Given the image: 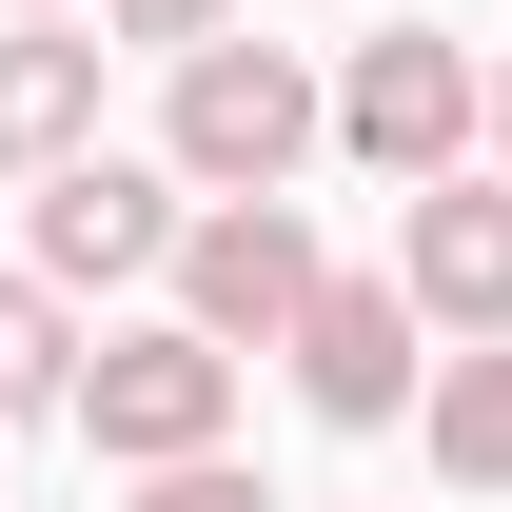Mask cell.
I'll list each match as a JSON object with an SVG mask.
<instances>
[{"label": "cell", "mask_w": 512, "mask_h": 512, "mask_svg": "<svg viewBox=\"0 0 512 512\" xmlns=\"http://www.w3.org/2000/svg\"><path fill=\"white\" fill-rule=\"evenodd\" d=\"M60 375H79V316L40 276H0V414H60Z\"/></svg>", "instance_id": "obj_10"}, {"label": "cell", "mask_w": 512, "mask_h": 512, "mask_svg": "<svg viewBox=\"0 0 512 512\" xmlns=\"http://www.w3.org/2000/svg\"><path fill=\"white\" fill-rule=\"evenodd\" d=\"M434 473L453 493H512V335H473V355L434 375Z\"/></svg>", "instance_id": "obj_9"}, {"label": "cell", "mask_w": 512, "mask_h": 512, "mask_svg": "<svg viewBox=\"0 0 512 512\" xmlns=\"http://www.w3.org/2000/svg\"><path fill=\"white\" fill-rule=\"evenodd\" d=\"M99 40H138V60H197V40H237V0H99Z\"/></svg>", "instance_id": "obj_11"}, {"label": "cell", "mask_w": 512, "mask_h": 512, "mask_svg": "<svg viewBox=\"0 0 512 512\" xmlns=\"http://www.w3.org/2000/svg\"><path fill=\"white\" fill-rule=\"evenodd\" d=\"M60 414L119 453V473H178V453L237 434V355H217V335H178V316H138V335H99V355L60 375Z\"/></svg>", "instance_id": "obj_3"}, {"label": "cell", "mask_w": 512, "mask_h": 512, "mask_svg": "<svg viewBox=\"0 0 512 512\" xmlns=\"http://www.w3.org/2000/svg\"><path fill=\"white\" fill-rule=\"evenodd\" d=\"M138 512H276V493H256L237 453H178V473H138Z\"/></svg>", "instance_id": "obj_12"}, {"label": "cell", "mask_w": 512, "mask_h": 512, "mask_svg": "<svg viewBox=\"0 0 512 512\" xmlns=\"http://www.w3.org/2000/svg\"><path fill=\"white\" fill-rule=\"evenodd\" d=\"M158 256H178V178L79 138L60 178H40V237H20V276H40V296H119V276H158Z\"/></svg>", "instance_id": "obj_5"}, {"label": "cell", "mask_w": 512, "mask_h": 512, "mask_svg": "<svg viewBox=\"0 0 512 512\" xmlns=\"http://www.w3.org/2000/svg\"><path fill=\"white\" fill-rule=\"evenodd\" d=\"M276 355H296V394H316L335 434H394V414H414V375H434V355H414V296H394V276H316Z\"/></svg>", "instance_id": "obj_6"}, {"label": "cell", "mask_w": 512, "mask_h": 512, "mask_svg": "<svg viewBox=\"0 0 512 512\" xmlns=\"http://www.w3.org/2000/svg\"><path fill=\"white\" fill-rule=\"evenodd\" d=\"M316 138H335V99H316L296 40H197L178 99H158V178H197V197H296Z\"/></svg>", "instance_id": "obj_1"}, {"label": "cell", "mask_w": 512, "mask_h": 512, "mask_svg": "<svg viewBox=\"0 0 512 512\" xmlns=\"http://www.w3.org/2000/svg\"><path fill=\"white\" fill-rule=\"evenodd\" d=\"M99 60L119 40H60V20H0V178H60L99 138Z\"/></svg>", "instance_id": "obj_8"}, {"label": "cell", "mask_w": 512, "mask_h": 512, "mask_svg": "<svg viewBox=\"0 0 512 512\" xmlns=\"http://www.w3.org/2000/svg\"><path fill=\"white\" fill-rule=\"evenodd\" d=\"M158 276H178V335H217V355H276V335H296V296H316L335 256H316V217H296V197H197Z\"/></svg>", "instance_id": "obj_4"}, {"label": "cell", "mask_w": 512, "mask_h": 512, "mask_svg": "<svg viewBox=\"0 0 512 512\" xmlns=\"http://www.w3.org/2000/svg\"><path fill=\"white\" fill-rule=\"evenodd\" d=\"M493 158H512V60H493Z\"/></svg>", "instance_id": "obj_13"}, {"label": "cell", "mask_w": 512, "mask_h": 512, "mask_svg": "<svg viewBox=\"0 0 512 512\" xmlns=\"http://www.w3.org/2000/svg\"><path fill=\"white\" fill-rule=\"evenodd\" d=\"M0 20H60V0H0Z\"/></svg>", "instance_id": "obj_14"}, {"label": "cell", "mask_w": 512, "mask_h": 512, "mask_svg": "<svg viewBox=\"0 0 512 512\" xmlns=\"http://www.w3.org/2000/svg\"><path fill=\"white\" fill-rule=\"evenodd\" d=\"M394 296L453 335H512V178H414L394 197Z\"/></svg>", "instance_id": "obj_7"}, {"label": "cell", "mask_w": 512, "mask_h": 512, "mask_svg": "<svg viewBox=\"0 0 512 512\" xmlns=\"http://www.w3.org/2000/svg\"><path fill=\"white\" fill-rule=\"evenodd\" d=\"M316 99H335V158H375L394 197L473 178V138H493V60L434 40V20H414V40H355V79H316Z\"/></svg>", "instance_id": "obj_2"}]
</instances>
